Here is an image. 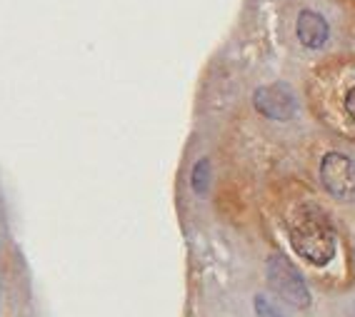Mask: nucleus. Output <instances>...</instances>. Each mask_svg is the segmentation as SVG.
Instances as JSON below:
<instances>
[{
  "instance_id": "1",
  "label": "nucleus",
  "mask_w": 355,
  "mask_h": 317,
  "mask_svg": "<svg viewBox=\"0 0 355 317\" xmlns=\"http://www.w3.org/2000/svg\"><path fill=\"white\" fill-rule=\"evenodd\" d=\"M291 245L303 260H308L311 265L323 267L336 255V235H333V230H330V225L323 217L303 215L293 222Z\"/></svg>"
},
{
  "instance_id": "2",
  "label": "nucleus",
  "mask_w": 355,
  "mask_h": 317,
  "mask_svg": "<svg viewBox=\"0 0 355 317\" xmlns=\"http://www.w3.org/2000/svg\"><path fill=\"white\" fill-rule=\"evenodd\" d=\"M268 282L275 290V295L280 300H286L288 305L298 307V310L311 307V290L305 285L303 275L291 265L288 257H283V255L268 257Z\"/></svg>"
},
{
  "instance_id": "3",
  "label": "nucleus",
  "mask_w": 355,
  "mask_h": 317,
  "mask_svg": "<svg viewBox=\"0 0 355 317\" xmlns=\"http://www.w3.org/2000/svg\"><path fill=\"white\" fill-rule=\"evenodd\" d=\"M323 188L343 203H355V163L343 152H328L320 163Z\"/></svg>"
},
{
  "instance_id": "4",
  "label": "nucleus",
  "mask_w": 355,
  "mask_h": 317,
  "mask_svg": "<svg viewBox=\"0 0 355 317\" xmlns=\"http://www.w3.org/2000/svg\"><path fill=\"white\" fill-rule=\"evenodd\" d=\"M255 110L260 115H266L270 120H291L295 110H298V102L293 90L283 83H273V85H263V88L255 90L253 96Z\"/></svg>"
},
{
  "instance_id": "5",
  "label": "nucleus",
  "mask_w": 355,
  "mask_h": 317,
  "mask_svg": "<svg viewBox=\"0 0 355 317\" xmlns=\"http://www.w3.org/2000/svg\"><path fill=\"white\" fill-rule=\"evenodd\" d=\"M295 33H298V40L305 45V48H323L325 40H328V23L320 13L315 10H303L298 15V26H295Z\"/></svg>"
},
{
  "instance_id": "6",
  "label": "nucleus",
  "mask_w": 355,
  "mask_h": 317,
  "mask_svg": "<svg viewBox=\"0 0 355 317\" xmlns=\"http://www.w3.org/2000/svg\"><path fill=\"white\" fill-rule=\"evenodd\" d=\"M210 188V163L208 160H198L196 167H193V190L198 195H205Z\"/></svg>"
},
{
  "instance_id": "7",
  "label": "nucleus",
  "mask_w": 355,
  "mask_h": 317,
  "mask_svg": "<svg viewBox=\"0 0 355 317\" xmlns=\"http://www.w3.org/2000/svg\"><path fill=\"white\" fill-rule=\"evenodd\" d=\"M255 315L258 317H288L283 310H278V305L270 302L266 295H258L255 298Z\"/></svg>"
},
{
  "instance_id": "8",
  "label": "nucleus",
  "mask_w": 355,
  "mask_h": 317,
  "mask_svg": "<svg viewBox=\"0 0 355 317\" xmlns=\"http://www.w3.org/2000/svg\"><path fill=\"white\" fill-rule=\"evenodd\" d=\"M345 110H348V113L355 118V88L350 90L348 96H345Z\"/></svg>"
}]
</instances>
